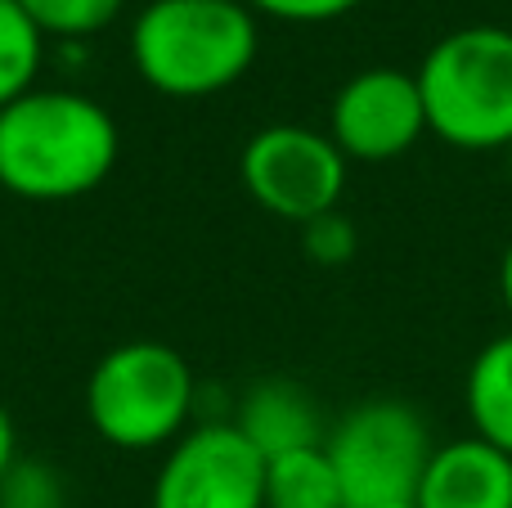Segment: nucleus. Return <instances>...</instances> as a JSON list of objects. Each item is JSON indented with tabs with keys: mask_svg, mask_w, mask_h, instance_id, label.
Masks as SVG:
<instances>
[{
	"mask_svg": "<svg viewBox=\"0 0 512 508\" xmlns=\"http://www.w3.org/2000/svg\"><path fill=\"white\" fill-rule=\"evenodd\" d=\"M432 450L436 441L427 419L414 405L391 401V396L360 401L324 437V455L342 482L346 508L414 500Z\"/></svg>",
	"mask_w": 512,
	"mask_h": 508,
	"instance_id": "nucleus-5",
	"label": "nucleus"
},
{
	"mask_svg": "<svg viewBox=\"0 0 512 508\" xmlns=\"http://www.w3.org/2000/svg\"><path fill=\"white\" fill-rule=\"evenodd\" d=\"M378 508H418L414 500H400V504H378Z\"/></svg>",
	"mask_w": 512,
	"mask_h": 508,
	"instance_id": "nucleus-20",
	"label": "nucleus"
},
{
	"mask_svg": "<svg viewBox=\"0 0 512 508\" xmlns=\"http://www.w3.org/2000/svg\"><path fill=\"white\" fill-rule=\"evenodd\" d=\"M14 459H18V428H14V419H9V410L0 405V477L9 473Z\"/></svg>",
	"mask_w": 512,
	"mask_h": 508,
	"instance_id": "nucleus-18",
	"label": "nucleus"
},
{
	"mask_svg": "<svg viewBox=\"0 0 512 508\" xmlns=\"http://www.w3.org/2000/svg\"><path fill=\"white\" fill-rule=\"evenodd\" d=\"M234 428L261 450L265 459L292 455V450L324 446L328 428L315 396L292 378H261L234 405Z\"/></svg>",
	"mask_w": 512,
	"mask_h": 508,
	"instance_id": "nucleus-10",
	"label": "nucleus"
},
{
	"mask_svg": "<svg viewBox=\"0 0 512 508\" xmlns=\"http://www.w3.org/2000/svg\"><path fill=\"white\" fill-rule=\"evenodd\" d=\"M301 248H306V257L315 266H346L355 257V248H360V230H355V221L342 207H333V212L301 225Z\"/></svg>",
	"mask_w": 512,
	"mask_h": 508,
	"instance_id": "nucleus-16",
	"label": "nucleus"
},
{
	"mask_svg": "<svg viewBox=\"0 0 512 508\" xmlns=\"http://www.w3.org/2000/svg\"><path fill=\"white\" fill-rule=\"evenodd\" d=\"M427 135L459 153L512 149V27L445 32L414 68Z\"/></svg>",
	"mask_w": 512,
	"mask_h": 508,
	"instance_id": "nucleus-3",
	"label": "nucleus"
},
{
	"mask_svg": "<svg viewBox=\"0 0 512 508\" xmlns=\"http://www.w3.org/2000/svg\"><path fill=\"white\" fill-rule=\"evenodd\" d=\"M256 18H279V23H333L360 9L364 0H243Z\"/></svg>",
	"mask_w": 512,
	"mask_h": 508,
	"instance_id": "nucleus-17",
	"label": "nucleus"
},
{
	"mask_svg": "<svg viewBox=\"0 0 512 508\" xmlns=\"http://www.w3.org/2000/svg\"><path fill=\"white\" fill-rule=\"evenodd\" d=\"M508 153H512V149H508Z\"/></svg>",
	"mask_w": 512,
	"mask_h": 508,
	"instance_id": "nucleus-21",
	"label": "nucleus"
},
{
	"mask_svg": "<svg viewBox=\"0 0 512 508\" xmlns=\"http://www.w3.org/2000/svg\"><path fill=\"white\" fill-rule=\"evenodd\" d=\"M499 302H504V311L512 320V239H508L504 257H499Z\"/></svg>",
	"mask_w": 512,
	"mask_h": 508,
	"instance_id": "nucleus-19",
	"label": "nucleus"
},
{
	"mask_svg": "<svg viewBox=\"0 0 512 508\" xmlns=\"http://www.w3.org/2000/svg\"><path fill=\"white\" fill-rule=\"evenodd\" d=\"M261 50L243 0H149L131 23V63L167 99H207L239 86Z\"/></svg>",
	"mask_w": 512,
	"mask_h": 508,
	"instance_id": "nucleus-2",
	"label": "nucleus"
},
{
	"mask_svg": "<svg viewBox=\"0 0 512 508\" xmlns=\"http://www.w3.org/2000/svg\"><path fill=\"white\" fill-rule=\"evenodd\" d=\"M149 508H265V455L234 419L194 423L162 455Z\"/></svg>",
	"mask_w": 512,
	"mask_h": 508,
	"instance_id": "nucleus-7",
	"label": "nucleus"
},
{
	"mask_svg": "<svg viewBox=\"0 0 512 508\" xmlns=\"http://www.w3.org/2000/svg\"><path fill=\"white\" fill-rule=\"evenodd\" d=\"M328 135L346 162H396L427 135L418 77L405 68H364L337 86L328 104Z\"/></svg>",
	"mask_w": 512,
	"mask_h": 508,
	"instance_id": "nucleus-8",
	"label": "nucleus"
},
{
	"mask_svg": "<svg viewBox=\"0 0 512 508\" xmlns=\"http://www.w3.org/2000/svg\"><path fill=\"white\" fill-rule=\"evenodd\" d=\"M265 508H346L324 446L265 459Z\"/></svg>",
	"mask_w": 512,
	"mask_h": 508,
	"instance_id": "nucleus-12",
	"label": "nucleus"
},
{
	"mask_svg": "<svg viewBox=\"0 0 512 508\" xmlns=\"http://www.w3.org/2000/svg\"><path fill=\"white\" fill-rule=\"evenodd\" d=\"M0 508H68V482L50 459L18 455L0 477Z\"/></svg>",
	"mask_w": 512,
	"mask_h": 508,
	"instance_id": "nucleus-15",
	"label": "nucleus"
},
{
	"mask_svg": "<svg viewBox=\"0 0 512 508\" xmlns=\"http://www.w3.org/2000/svg\"><path fill=\"white\" fill-rule=\"evenodd\" d=\"M122 135L95 95L36 86L0 108V189L27 203H72L113 176Z\"/></svg>",
	"mask_w": 512,
	"mask_h": 508,
	"instance_id": "nucleus-1",
	"label": "nucleus"
},
{
	"mask_svg": "<svg viewBox=\"0 0 512 508\" xmlns=\"http://www.w3.org/2000/svg\"><path fill=\"white\" fill-rule=\"evenodd\" d=\"M346 153L328 131L297 122L261 126L239 158V180L261 212L279 221L306 225L315 216L333 212L346 194Z\"/></svg>",
	"mask_w": 512,
	"mask_h": 508,
	"instance_id": "nucleus-6",
	"label": "nucleus"
},
{
	"mask_svg": "<svg viewBox=\"0 0 512 508\" xmlns=\"http://www.w3.org/2000/svg\"><path fill=\"white\" fill-rule=\"evenodd\" d=\"M45 68V36L18 9V0H0V108L36 90Z\"/></svg>",
	"mask_w": 512,
	"mask_h": 508,
	"instance_id": "nucleus-13",
	"label": "nucleus"
},
{
	"mask_svg": "<svg viewBox=\"0 0 512 508\" xmlns=\"http://www.w3.org/2000/svg\"><path fill=\"white\" fill-rule=\"evenodd\" d=\"M198 383L189 360L167 342H122L86 378V419L117 450H167L194 428Z\"/></svg>",
	"mask_w": 512,
	"mask_h": 508,
	"instance_id": "nucleus-4",
	"label": "nucleus"
},
{
	"mask_svg": "<svg viewBox=\"0 0 512 508\" xmlns=\"http://www.w3.org/2000/svg\"><path fill=\"white\" fill-rule=\"evenodd\" d=\"M463 410L472 437L512 455V329L490 338L463 374Z\"/></svg>",
	"mask_w": 512,
	"mask_h": 508,
	"instance_id": "nucleus-11",
	"label": "nucleus"
},
{
	"mask_svg": "<svg viewBox=\"0 0 512 508\" xmlns=\"http://www.w3.org/2000/svg\"><path fill=\"white\" fill-rule=\"evenodd\" d=\"M126 0H18L27 18L36 23V32L45 41H90L95 32L117 23Z\"/></svg>",
	"mask_w": 512,
	"mask_h": 508,
	"instance_id": "nucleus-14",
	"label": "nucleus"
},
{
	"mask_svg": "<svg viewBox=\"0 0 512 508\" xmlns=\"http://www.w3.org/2000/svg\"><path fill=\"white\" fill-rule=\"evenodd\" d=\"M418 508H512V455L481 437H454L432 450Z\"/></svg>",
	"mask_w": 512,
	"mask_h": 508,
	"instance_id": "nucleus-9",
	"label": "nucleus"
}]
</instances>
